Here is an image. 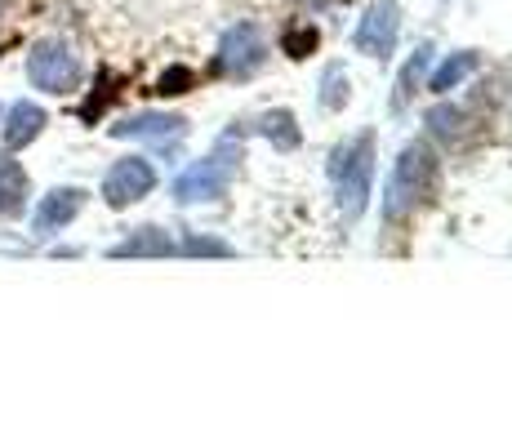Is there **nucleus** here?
Segmentation results:
<instances>
[{
	"label": "nucleus",
	"instance_id": "2",
	"mask_svg": "<svg viewBox=\"0 0 512 445\" xmlns=\"http://www.w3.org/2000/svg\"><path fill=\"white\" fill-rule=\"evenodd\" d=\"M330 187L334 210L343 223H357L374 196V134H352L330 152Z\"/></svg>",
	"mask_w": 512,
	"mask_h": 445
},
{
	"label": "nucleus",
	"instance_id": "9",
	"mask_svg": "<svg viewBox=\"0 0 512 445\" xmlns=\"http://www.w3.org/2000/svg\"><path fill=\"white\" fill-rule=\"evenodd\" d=\"M183 130H187V121L174 112H139V116L116 121L112 138H152V143H165V138H179Z\"/></svg>",
	"mask_w": 512,
	"mask_h": 445
},
{
	"label": "nucleus",
	"instance_id": "12",
	"mask_svg": "<svg viewBox=\"0 0 512 445\" xmlns=\"http://www.w3.org/2000/svg\"><path fill=\"white\" fill-rule=\"evenodd\" d=\"M428 63H432V45L423 41L415 54L406 58V67L397 72V85H392V112H406V107H410L415 89L423 85V76H428Z\"/></svg>",
	"mask_w": 512,
	"mask_h": 445
},
{
	"label": "nucleus",
	"instance_id": "5",
	"mask_svg": "<svg viewBox=\"0 0 512 445\" xmlns=\"http://www.w3.org/2000/svg\"><path fill=\"white\" fill-rule=\"evenodd\" d=\"M214 63H219L223 76L250 81V76L259 72L263 63H268V41H263V32H259L254 23H236V27H228V32H223Z\"/></svg>",
	"mask_w": 512,
	"mask_h": 445
},
{
	"label": "nucleus",
	"instance_id": "10",
	"mask_svg": "<svg viewBox=\"0 0 512 445\" xmlns=\"http://www.w3.org/2000/svg\"><path fill=\"white\" fill-rule=\"evenodd\" d=\"M107 254H112V259H170V254H179V241H174L165 227H139V232H130Z\"/></svg>",
	"mask_w": 512,
	"mask_h": 445
},
{
	"label": "nucleus",
	"instance_id": "6",
	"mask_svg": "<svg viewBox=\"0 0 512 445\" xmlns=\"http://www.w3.org/2000/svg\"><path fill=\"white\" fill-rule=\"evenodd\" d=\"M152 192H156V165L147 161V156H125V161H116L103 178V196L112 210H125V205L143 201V196H152Z\"/></svg>",
	"mask_w": 512,
	"mask_h": 445
},
{
	"label": "nucleus",
	"instance_id": "17",
	"mask_svg": "<svg viewBox=\"0 0 512 445\" xmlns=\"http://www.w3.org/2000/svg\"><path fill=\"white\" fill-rule=\"evenodd\" d=\"M352 81H348V72H343L339 63H330L326 72H321V94H317V103L326 107V112H339L343 103L352 98V89H348Z\"/></svg>",
	"mask_w": 512,
	"mask_h": 445
},
{
	"label": "nucleus",
	"instance_id": "4",
	"mask_svg": "<svg viewBox=\"0 0 512 445\" xmlns=\"http://www.w3.org/2000/svg\"><path fill=\"white\" fill-rule=\"evenodd\" d=\"M81 58L63 41H41L27 58V81L45 94H76L81 89Z\"/></svg>",
	"mask_w": 512,
	"mask_h": 445
},
{
	"label": "nucleus",
	"instance_id": "1",
	"mask_svg": "<svg viewBox=\"0 0 512 445\" xmlns=\"http://www.w3.org/2000/svg\"><path fill=\"white\" fill-rule=\"evenodd\" d=\"M241 152H245V130L241 125H228V130L219 134V143H214L210 156H201V161H192L187 170L174 178V201L179 205H214L228 196L232 178H236V165H241Z\"/></svg>",
	"mask_w": 512,
	"mask_h": 445
},
{
	"label": "nucleus",
	"instance_id": "7",
	"mask_svg": "<svg viewBox=\"0 0 512 445\" xmlns=\"http://www.w3.org/2000/svg\"><path fill=\"white\" fill-rule=\"evenodd\" d=\"M397 36H401V5H392V0H379V5L366 9V18L357 23V36H352V45H357V54L366 58H392V49H397Z\"/></svg>",
	"mask_w": 512,
	"mask_h": 445
},
{
	"label": "nucleus",
	"instance_id": "8",
	"mask_svg": "<svg viewBox=\"0 0 512 445\" xmlns=\"http://www.w3.org/2000/svg\"><path fill=\"white\" fill-rule=\"evenodd\" d=\"M81 210H85V192H81V187H54V192H49L45 201L36 205V214H32V232H36V236H54V232H63V227L72 223Z\"/></svg>",
	"mask_w": 512,
	"mask_h": 445
},
{
	"label": "nucleus",
	"instance_id": "15",
	"mask_svg": "<svg viewBox=\"0 0 512 445\" xmlns=\"http://www.w3.org/2000/svg\"><path fill=\"white\" fill-rule=\"evenodd\" d=\"M472 72H477V54H472V49H459V54H450L437 63V72L428 76V89L432 94H450V89H459Z\"/></svg>",
	"mask_w": 512,
	"mask_h": 445
},
{
	"label": "nucleus",
	"instance_id": "3",
	"mask_svg": "<svg viewBox=\"0 0 512 445\" xmlns=\"http://www.w3.org/2000/svg\"><path fill=\"white\" fill-rule=\"evenodd\" d=\"M432 183H437V152L428 143H406L401 156L392 161V174L383 183V223H397L406 214H415V205L428 201Z\"/></svg>",
	"mask_w": 512,
	"mask_h": 445
},
{
	"label": "nucleus",
	"instance_id": "18",
	"mask_svg": "<svg viewBox=\"0 0 512 445\" xmlns=\"http://www.w3.org/2000/svg\"><path fill=\"white\" fill-rule=\"evenodd\" d=\"M428 130L437 134V138H459V130H464V112L459 107H432L428 112Z\"/></svg>",
	"mask_w": 512,
	"mask_h": 445
},
{
	"label": "nucleus",
	"instance_id": "16",
	"mask_svg": "<svg viewBox=\"0 0 512 445\" xmlns=\"http://www.w3.org/2000/svg\"><path fill=\"white\" fill-rule=\"evenodd\" d=\"M179 254L183 259H232V245L219 241V236H205V232H183L179 241Z\"/></svg>",
	"mask_w": 512,
	"mask_h": 445
},
{
	"label": "nucleus",
	"instance_id": "11",
	"mask_svg": "<svg viewBox=\"0 0 512 445\" xmlns=\"http://www.w3.org/2000/svg\"><path fill=\"white\" fill-rule=\"evenodd\" d=\"M45 125H49L45 107H36V103H14V107H9V121H5V147H9V152H18V147L36 143Z\"/></svg>",
	"mask_w": 512,
	"mask_h": 445
},
{
	"label": "nucleus",
	"instance_id": "14",
	"mask_svg": "<svg viewBox=\"0 0 512 445\" xmlns=\"http://www.w3.org/2000/svg\"><path fill=\"white\" fill-rule=\"evenodd\" d=\"M254 130L268 138L277 152H294V147L303 143V130L299 121H294V112H285V107H272V112H263L259 121H254Z\"/></svg>",
	"mask_w": 512,
	"mask_h": 445
},
{
	"label": "nucleus",
	"instance_id": "13",
	"mask_svg": "<svg viewBox=\"0 0 512 445\" xmlns=\"http://www.w3.org/2000/svg\"><path fill=\"white\" fill-rule=\"evenodd\" d=\"M23 201H27V174L5 147V152H0V214H5V219L23 214Z\"/></svg>",
	"mask_w": 512,
	"mask_h": 445
},
{
	"label": "nucleus",
	"instance_id": "19",
	"mask_svg": "<svg viewBox=\"0 0 512 445\" xmlns=\"http://www.w3.org/2000/svg\"><path fill=\"white\" fill-rule=\"evenodd\" d=\"M196 85V72L192 67H170V72L156 81V94H187Z\"/></svg>",
	"mask_w": 512,
	"mask_h": 445
},
{
	"label": "nucleus",
	"instance_id": "20",
	"mask_svg": "<svg viewBox=\"0 0 512 445\" xmlns=\"http://www.w3.org/2000/svg\"><path fill=\"white\" fill-rule=\"evenodd\" d=\"M312 45H317V32H312V27H294V32H285V41H281V49L290 58H303Z\"/></svg>",
	"mask_w": 512,
	"mask_h": 445
}]
</instances>
